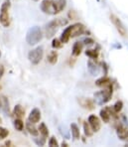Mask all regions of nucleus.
<instances>
[{
    "label": "nucleus",
    "instance_id": "obj_37",
    "mask_svg": "<svg viewBox=\"0 0 128 147\" xmlns=\"http://www.w3.org/2000/svg\"><path fill=\"white\" fill-rule=\"evenodd\" d=\"M34 1H38V0H34Z\"/></svg>",
    "mask_w": 128,
    "mask_h": 147
},
{
    "label": "nucleus",
    "instance_id": "obj_5",
    "mask_svg": "<svg viewBox=\"0 0 128 147\" xmlns=\"http://www.w3.org/2000/svg\"><path fill=\"white\" fill-rule=\"evenodd\" d=\"M112 96V86H107L104 90L97 92L94 94V101L98 105H103L104 103L108 102Z\"/></svg>",
    "mask_w": 128,
    "mask_h": 147
},
{
    "label": "nucleus",
    "instance_id": "obj_25",
    "mask_svg": "<svg viewBox=\"0 0 128 147\" xmlns=\"http://www.w3.org/2000/svg\"><path fill=\"white\" fill-rule=\"evenodd\" d=\"M86 55L88 56L90 59H96L98 57V52L96 50H88L86 51Z\"/></svg>",
    "mask_w": 128,
    "mask_h": 147
},
{
    "label": "nucleus",
    "instance_id": "obj_31",
    "mask_svg": "<svg viewBox=\"0 0 128 147\" xmlns=\"http://www.w3.org/2000/svg\"><path fill=\"white\" fill-rule=\"evenodd\" d=\"M35 142L38 145H40V146H43L45 144V142H46V138H44V137H42V139L41 140H39V139H35Z\"/></svg>",
    "mask_w": 128,
    "mask_h": 147
},
{
    "label": "nucleus",
    "instance_id": "obj_22",
    "mask_svg": "<svg viewBox=\"0 0 128 147\" xmlns=\"http://www.w3.org/2000/svg\"><path fill=\"white\" fill-rule=\"evenodd\" d=\"M57 61H58V53L56 51L51 52V53L49 54V56H48V62H49L50 64L54 65L57 63Z\"/></svg>",
    "mask_w": 128,
    "mask_h": 147
},
{
    "label": "nucleus",
    "instance_id": "obj_3",
    "mask_svg": "<svg viewBox=\"0 0 128 147\" xmlns=\"http://www.w3.org/2000/svg\"><path fill=\"white\" fill-rule=\"evenodd\" d=\"M43 39V32L39 26H34L28 30L26 34V42L29 45L33 46L40 42Z\"/></svg>",
    "mask_w": 128,
    "mask_h": 147
},
{
    "label": "nucleus",
    "instance_id": "obj_2",
    "mask_svg": "<svg viewBox=\"0 0 128 147\" xmlns=\"http://www.w3.org/2000/svg\"><path fill=\"white\" fill-rule=\"evenodd\" d=\"M84 31H86V27H84V24L75 23V24H73L69 26V27H67L63 31L60 40L62 41L63 44H65V43H68L71 38H75V37L82 35L84 33Z\"/></svg>",
    "mask_w": 128,
    "mask_h": 147
},
{
    "label": "nucleus",
    "instance_id": "obj_11",
    "mask_svg": "<svg viewBox=\"0 0 128 147\" xmlns=\"http://www.w3.org/2000/svg\"><path fill=\"white\" fill-rule=\"evenodd\" d=\"M79 103L82 105L84 109H88V110H92L94 109L95 105H94V101L90 98H79Z\"/></svg>",
    "mask_w": 128,
    "mask_h": 147
},
{
    "label": "nucleus",
    "instance_id": "obj_7",
    "mask_svg": "<svg viewBox=\"0 0 128 147\" xmlns=\"http://www.w3.org/2000/svg\"><path fill=\"white\" fill-rule=\"evenodd\" d=\"M43 55H44V50L43 47H37V48L31 50L28 54V59L33 65H38L42 61Z\"/></svg>",
    "mask_w": 128,
    "mask_h": 147
},
{
    "label": "nucleus",
    "instance_id": "obj_13",
    "mask_svg": "<svg viewBox=\"0 0 128 147\" xmlns=\"http://www.w3.org/2000/svg\"><path fill=\"white\" fill-rule=\"evenodd\" d=\"M41 119V111L38 109H33L30 112L29 116H28V120L33 123L39 122Z\"/></svg>",
    "mask_w": 128,
    "mask_h": 147
},
{
    "label": "nucleus",
    "instance_id": "obj_26",
    "mask_svg": "<svg viewBox=\"0 0 128 147\" xmlns=\"http://www.w3.org/2000/svg\"><path fill=\"white\" fill-rule=\"evenodd\" d=\"M62 46H63L62 41H61L60 39H58V38H55L53 40V42H52V47H53L54 49H59V48H61Z\"/></svg>",
    "mask_w": 128,
    "mask_h": 147
},
{
    "label": "nucleus",
    "instance_id": "obj_21",
    "mask_svg": "<svg viewBox=\"0 0 128 147\" xmlns=\"http://www.w3.org/2000/svg\"><path fill=\"white\" fill-rule=\"evenodd\" d=\"M38 130L40 132V134L42 135V137L47 138L49 136V129H48V127L46 126V124L44 122L40 123V126H39Z\"/></svg>",
    "mask_w": 128,
    "mask_h": 147
},
{
    "label": "nucleus",
    "instance_id": "obj_32",
    "mask_svg": "<svg viewBox=\"0 0 128 147\" xmlns=\"http://www.w3.org/2000/svg\"><path fill=\"white\" fill-rule=\"evenodd\" d=\"M3 74H4V67L2 65H0V80L3 77Z\"/></svg>",
    "mask_w": 128,
    "mask_h": 147
},
{
    "label": "nucleus",
    "instance_id": "obj_14",
    "mask_svg": "<svg viewBox=\"0 0 128 147\" xmlns=\"http://www.w3.org/2000/svg\"><path fill=\"white\" fill-rule=\"evenodd\" d=\"M99 114H100V117H101V119L103 120V122L108 123L110 121V117H111V115L113 114V112L110 111L109 107H105V109L100 110Z\"/></svg>",
    "mask_w": 128,
    "mask_h": 147
},
{
    "label": "nucleus",
    "instance_id": "obj_16",
    "mask_svg": "<svg viewBox=\"0 0 128 147\" xmlns=\"http://www.w3.org/2000/svg\"><path fill=\"white\" fill-rule=\"evenodd\" d=\"M88 72L92 74V76H96L99 73V67L92 61L88 62Z\"/></svg>",
    "mask_w": 128,
    "mask_h": 147
},
{
    "label": "nucleus",
    "instance_id": "obj_8",
    "mask_svg": "<svg viewBox=\"0 0 128 147\" xmlns=\"http://www.w3.org/2000/svg\"><path fill=\"white\" fill-rule=\"evenodd\" d=\"M110 21L112 22V24L114 25V27L116 28L117 32L119 33V35H121L123 38L127 36V30H126V27L124 26V24L122 23V21L114 14H111L110 15Z\"/></svg>",
    "mask_w": 128,
    "mask_h": 147
},
{
    "label": "nucleus",
    "instance_id": "obj_1",
    "mask_svg": "<svg viewBox=\"0 0 128 147\" xmlns=\"http://www.w3.org/2000/svg\"><path fill=\"white\" fill-rule=\"evenodd\" d=\"M66 7V0H43L40 8L45 14L56 15Z\"/></svg>",
    "mask_w": 128,
    "mask_h": 147
},
{
    "label": "nucleus",
    "instance_id": "obj_27",
    "mask_svg": "<svg viewBox=\"0 0 128 147\" xmlns=\"http://www.w3.org/2000/svg\"><path fill=\"white\" fill-rule=\"evenodd\" d=\"M122 107H123V102L121 100H118L115 102V105H113V110L115 111V113H118L121 109H122Z\"/></svg>",
    "mask_w": 128,
    "mask_h": 147
},
{
    "label": "nucleus",
    "instance_id": "obj_6",
    "mask_svg": "<svg viewBox=\"0 0 128 147\" xmlns=\"http://www.w3.org/2000/svg\"><path fill=\"white\" fill-rule=\"evenodd\" d=\"M9 8H10L9 0H5V1L2 3L1 8H0V24L5 28L9 27V25H10Z\"/></svg>",
    "mask_w": 128,
    "mask_h": 147
},
{
    "label": "nucleus",
    "instance_id": "obj_12",
    "mask_svg": "<svg viewBox=\"0 0 128 147\" xmlns=\"http://www.w3.org/2000/svg\"><path fill=\"white\" fill-rule=\"evenodd\" d=\"M117 136L120 138L121 140H126L128 139V126L120 124L116 129Z\"/></svg>",
    "mask_w": 128,
    "mask_h": 147
},
{
    "label": "nucleus",
    "instance_id": "obj_10",
    "mask_svg": "<svg viewBox=\"0 0 128 147\" xmlns=\"http://www.w3.org/2000/svg\"><path fill=\"white\" fill-rule=\"evenodd\" d=\"M88 124L90 125L93 132H97V131L100 129V126H101L100 119H99L96 115H94V114L90 115V117H88Z\"/></svg>",
    "mask_w": 128,
    "mask_h": 147
},
{
    "label": "nucleus",
    "instance_id": "obj_30",
    "mask_svg": "<svg viewBox=\"0 0 128 147\" xmlns=\"http://www.w3.org/2000/svg\"><path fill=\"white\" fill-rule=\"evenodd\" d=\"M84 45H86V46H92L93 44H94V41H93V39L92 38H86V39H84Z\"/></svg>",
    "mask_w": 128,
    "mask_h": 147
},
{
    "label": "nucleus",
    "instance_id": "obj_34",
    "mask_svg": "<svg viewBox=\"0 0 128 147\" xmlns=\"http://www.w3.org/2000/svg\"><path fill=\"white\" fill-rule=\"evenodd\" d=\"M5 144H6V145H10V144H11V142H10V141H7Z\"/></svg>",
    "mask_w": 128,
    "mask_h": 147
},
{
    "label": "nucleus",
    "instance_id": "obj_23",
    "mask_svg": "<svg viewBox=\"0 0 128 147\" xmlns=\"http://www.w3.org/2000/svg\"><path fill=\"white\" fill-rule=\"evenodd\" d=\"M13 124H14V127L16 128V130H18V131L23 130L24 123H23L22 120H21V118H17V119H15L14 122H13Z\"/></svg>",
    "mask_w": 128,
    "mask_h": 147
},
{
    "label": "nucleus",
    "instance_id": "obj_18",
    "mask_svg": "<svg viewBox=\"0 0 128 147\" xmlns=\"http://www.w3.org/2000/svg\"><path fill=\"white\" fill-rule=\"evenodd\" d=\"M95 85L97 86H107L111 85V80H110L108 77L104 76V77L97 80V81L95 82Z\"/></svg>",
    "mask_w": 128,
    "mask_h": 147
},
{
    "label": "nucleus",
    "instance_id": "obj_15",
    "mask_svg": "<svg viewBox=\"0 0 128 147\" xmlns=\"http://www.w3.org/2000/svg\"><path fill=\"white\" fill-rule=\"evenodd\" d=\"M26 128H27L28 132H29L31 135L37 136V135L39 134V130L36 128V126H35V123H33V122L29 121V120H28L27 123H26Z\"/></svg>",
    "mask_w": 128,
    "mask_h": 147
},
{
    "label": "nucleus",
    "instance_id": "obj_28",
    "mask_svg": "<svg viewBox=\"0 0 128 147\" xmlns=\"http://www.w3.org/2000/svg\"><path fill=\"white\" fill-rule=\"evenodd\" d=\"M8 134H9V131H8L6 128H4V127L0 126V140L6 138L8 136Z\"/></svg>",
    "mask_w": 128,
    "mask_h": 147
},
{
    "label": "nucleus",
    "instance_id": "obj_36",
    "mask_svg": "<svg viewBox=\"0 0 128 147\" xmlns=\"http://www.w3.org/2000/svg\"><path fill=\"white\" fill-rule=\"evenodd\" d=\"M0 57H1V51H0Z\"/></svg>",
    "mask_w": 128,
    "mask_h": 147
},
{
    "label": "nucleus",
    "instance_id": "obj_38",
    "mask_svg": "<svg viewBox=\"0 0 128 147\" xmlns=\"http://www.w3.org/2000/svg\"><path fill=\"white\" fill-rule=\"evenodd\" d=\"M96 1H99V0H96Z\"/></svg>",
    "mask_w": 128,
    "mask_h": 147
},
{
    "label": "nucleus",
    "instance_id": "obj_39",
    "mask_svg": "<svg viewBox=\"0 0 128 147\" xmlns=\"http://www.w3.org/2000/svg\"></svg>",
    "mask_w": 128,
    "mask_h": 147
},
{
    "label": "nucleus",
    "instance_id": "obj_4",
    "mask_svg": "<svg viewBox=\"0 0 128 147\" xmlns=\"http://www.w3.org/2000/svg\"><path fill=\"white\" fill-rule=\"evenodd\" d=\"M67 22H68V21L64 20V19H62V18L55 19V20L49 22L46 25V27H45V35H46V37L48 39L54 37L55 36V34L57 33L59 28H60L61 26L67 24Z\"/></svg>",
    "mask_w": 128,
    "mask_h": 147
},
{
    "label": "nucleus",
    "instance_id": "obj_17",
    "mask_svg": "<svg viewBox=\"0 0 128 147\" xmlns=\"http://www.w3.org/2000/svg\"><path fill=\"white\" fill-rule=\"evenodd\" d=\"M82 47H84V44L82 42H75L73 46V52H71L73 56H75V57L79 56V54L82 51Z\"/></svg>",
    "mask_w": 128,
    "mask_h": 147
},
{
    "label": "nucleus",
    "instance_id": "obj_24",
    "mask_svg": "<svg viewBox=\"0 0 128 147\" xmlns=\"http://www.w3.org/2000/svg\"><path fill=\"white\" fill-rule=\"evenodd\" d=\"M84 134L86 136H92L93 134V130L90 127V125L88 124V122H84Z\"/></svg>",
    "mask_w": 128,
    "mask_h": 147
},
{
    "label": "nucleus",
    "instance_id": "obj_9",
    "mask_svg": "<svg viewBox=\"0 0 128 147\" xmlns=\"http://www.w3.org/2000/svg\"><path fill=\"white\" fill-rule=\"evenodd\" d=\"M0 110L3 112L5 115L10 114V105L8 98L3 94H0Z\"/></svg>",
    "mask_w": 128,
    "mask_h": 147
},
{
    "label": "nucleus",
    "instance_id": "obj_29",
    "mask_svg": "<svg viewBox=\"0 0 128 147\" xmlns=\"http://www.w3.org/2000/svg\"><path fill=\"white\" fill-rule=\"evenodd\" d=\"M49 146H51V147H55V146H59V143H58V141H57V139H56L55 137H51L50 138V140H49Z\"/></svg>",
    "mask_w": 128,
    "mask_h": 147
},
{
    "label": "nucleus",
    "instance_id": "obj_19",
    "mask_svg": "<svg viewBox=\"0 0 128 147\" xmlns=\"http://www.w3.org/2000/svg\"><path fill=\"white\" fill-rule=\"evenodd\" d=\"M13 114H14L17 118H22L24 116V114H25V110H24V109L22 107V105H15L14 109H13Z\"/></svg>",
    "mask_w": 128,
    "mask_h": 147
},
{
    "label": "nucleus",
    "instance_id": "obj_35",
    "mask_svg": "<svg viewBox=\"0 0 128 147\" xmlns=\"http://www.w3.org/2000/svg\"><path fill=\"white\" fill-rule=\"evenodd\" d=\"M1 121H2V119H1V117H0V123H1Z\"/></svg>",
    "mask_w": 128,
    "mask_h": 147
},
{
    "label": "nucleus",
    "instance_id": "obj_20",
    "mask_svg": "<svg viewBox=\"0 0 128 147\" xmlns=\"http://www.w3.org/2000/svg\"><path fill=\"white\" fill-rule=\"evenodd\" d=\"M71 135H73V139L77 140L79 139V136H81V133H79V128L75 123H71Z\"/></svg>",
    "mask_w": 128,
    "mask_h": 147
},
{
    "label": "nucleus",
    "instance_id": "obj_33",
    "mask_svg": "<svg viewBox=\"0 0 128 147\" xmlns=\"http://www.w3.org/2000/svg\"><path fill=\"white\" fill-rule=\"evenodd\" d=\"M62 145H63V146H68V144H67L66 142H63V143H62Z\"/></svg>",
    "mask_w": 128,
    "mask_h": 147
}]
</instances>
